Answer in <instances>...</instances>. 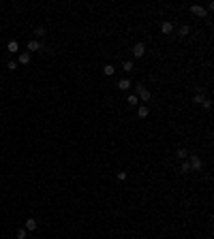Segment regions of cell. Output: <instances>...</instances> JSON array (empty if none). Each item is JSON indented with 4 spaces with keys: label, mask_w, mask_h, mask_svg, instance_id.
Wrapping results in <instances>:
<instances>
[{
    "label": "cell",
    "mask_w": 214,
    "mask_h": 239,
    "mask_svg": "<svg viewBox=\"0 0 214 239\" xmlns=\"http://www.w3.org/2000/svg\"><path fill=\"white\" fill-rule=\"evenodd\" d=\"M201 107L206 109V111H210V109H212V100H210V98H206V100L201 103Z\"/></svg>",
    "instance_id": "ac0fdd59"
},
{
    "label": "cell",
    "mask_w": 214,
    "mask_h": 239,
    "mask_svg": "<svg viewBox=\"0 0 214 239\" xmlns=\"http://www.w3.org/2000/svg\"><path fill=\"white\" fill-rule=\"evenodd\" d=\"M143 88H146V85H143V84H135V92H137V94H139V92H142Z\"/></svg>",
    "instance_id": "cb8c5ba5"
},
{
    "label": "cell",
    "mask_w": 214,
    "mask_h": 239,
    "mask_svg": "<svg viewBox=\"0 0 214 239\" xmlns=\"http://www.w3.org/2000/svg\"><path fill=\"white\" fill-rule=\"evenodd\" d=\"M180 171H182V173H189V171H190L189 160H182V167H180Z\"/></svg>",
    "instance_id": "e0dca14e"
},
{
    "label": "cell",
    "mask_w": 214,
    "mask_h": 239,
    "mask_svg": "<svg viewBox=\"0 0 214 239\" xmlns=\"http://www.w3.org/2000/svg\"><path fill=\"white\" fill-rule=\"evenodd\" d=\"M137 98H139V100H143V103H148V100H150V98H152V92H150V90H146V88H143L142 92H139V94H137Z\"/></svg>",
    "instance_id": "8992f818"
},
{
    "label": "cell",
    "mask_w": 214,
    "mask_h": 239,
    "mask_svg": "<svg viewBox=\"0 0 214 239\" xmlns=\"http://www.w3.org/2000/svg\"><path fill=\"white\" fill-rule=\"evenodd\" d=\"M15 237H17V239H26V237H28V231H26V228H19V231L15 233Z\"/></svg>",
    "instance_id": "2e32d148"
},
{
    "label": "cell",
    "mask_w": 214,
    "mask_h": 239,
    "mask_svg": "<svg viewBox=\"0 0 214 239\" xmlns=\"http://www.w3.org/2000/svg\"><path fill=\"white\" fill-rule=\"evenodd\" d=\"M7 49H9V51H13V53H15V51L19 49V45H17V41H9V45H7Z\"/></svg>",
    "instance_id": "9a60e30c"
},
{
    "label": "cell",
    "mask_w": 214,
    "mask_h": 239,
    "mask_svg": "<svg viewBox=\"0 0 214 239\" xmlns=\"http://www.w3.org/2000/svg\"><path fill=\"white\" fill-rule=\"evenodd\" d=\"M116 177H118L120 181H124V179H126V171H118V175H116Z\"/></svg>",
    "instance_id": "7402d4cb"
},
{
    "label": "cell",
    "mask_w": 214,
    "mask_h": 239,
    "mask_svg": "<svg viewBox=\"0 0 214 239\" xmlns=\"http://www.w3.org/2000/svg\"><path fill=\"white\" fill-rule=\"evenodd\" d=\"M161 32H163V34H171V32H174V24H171V22H163V24H161Z\"/></svg>",
    "instance_id": "5b68a950"
},
{
    "label": "cell",
    "mask_w": 214,
    "mask_h": 239,
    "mask_svg": "<svg viewBox=\"0 0 214 239\" xmlns=\"http://www.w3.org/2000/svg\"><path fill=\"white\" fill-rule=\"evenodd\" d=\"M190 11L195 13V15H197V17H206V15H208V11H206V9H203L201 4H193V7H190Z\"/></svg>",
    "instance_id": "3957f363"
},
{
    "label": "cell",
    "mask_w": 214,
    "mask_h": 239,
    "mask_svg": "<svg viewBox=\"0 0 214 239\" xmlns=\"http://www.w3.org/2000/svg\"><path fill=\"white\" fill-rule=\"evenodd\" d=\"M176 156H178L180 160H186V158H189V152H186V150H184V147H180L178 152H176Z\"/></svg>",
    "instance_id": "4fadbf2b"
},
{
    "label": "cell",
    "mask_w": 214,
    "mask_h": 239,
    "mask_svg": "<svg viewBox=\"0 0 214 239\" xmlns=\"http://www.w3.org/2000/svg\"><path fill=\"white\" fill-rule=\"evenodd\" d=\"M189 165H190V171H201V158L195 154L189 156Z\"/></svg>",
    "instance_id": "6da1fadb"
},
{
    "label": "cell",
    "mask_w": 214,
    "mask_h": 239,
    "mask_svg": "<svg viewBox=\"0 0 214 239\" xmlns=\"http://www.w3.org/2000/svg\"><path fill=\"white\" fill-rule=\"evenodd\" d=\"M203 100H206V96H203V94H195V103H197V105H201Z\"/></svg>",
    "instance_id": "44dd1931"
},
{
    "label": "cell",
    "mask_w": 214,
    "mask_h": 239,
    "mask_svg": "<svg viewBox=\"0 0 214 239\" xmlns=\"http://www.w3.org/2000/svg\"><path fill=\"white\" fill-rule=\"evenodd\" d=\"M189 32H190V28H189V26H182V28L178 30V34H180V36H186Z\"/></svg>",
    "instance_id": "d6986e66"
},
{
    "label": "cell",
    "mask_w": 214,
    "mask_h": 239,
    "mask_svg": "<svg viewBox=\"0 0 214 239\" xmlns=\"http://www.w3.org/2000/svg\"><path fill=\"white\" fill-rule=\"evenodd\" d=\"M30 62V53L24 51V53H19V58H17V64H28Z\"/></svg>",
    "instance_id": "30bf717a"
},
{
    "label": "cell",
    "mask_w": 214,
    "mask_h": 239,
    "mask_svg": "<svg viewBox=\"0 0 214 239\" xmlns=\"http://www.w3.org/2000/svg\"><path fill=\"white\" fill-rule=\"evenodd\" d=\"M35 34L36 36H45V28H43V26H39V28L35 30Z\"/></svg>",
    "instance_id": "ffe728a7"
},
{
    "label": "cell",
    "mask_w": 214,
    "mask_h": 239,
    "mask_svg": "<svg viewBox=\"0 0 214 239\" xmlns=\"http://www.w3.org/2000/svg\"><path fill=\"white\" fill-rule=\"evenodd\" d=\"M126 103H129L131 107H135V105L139 103V98H137V94H129V96H126Z\"/></svg>",
    "instance_id": "8fae6325"
},
{
    "label": "cell",
    "mask_w": 214,
    "mask_h": 239,
    "mask_svg": "<svg viewBox=\"0 0 214 239\" xmlns=\"http://www.w3.org/2000/svg\"><path fill=\"white\" fill-rule=\"evenodd\" d=\"M131 88H133L131 79H120L118 81V90H122V92H126V90H131Z\"/></svg>",
    "instance_id": "277c9868"
},
{
    "label": "cell",
    "mask_w": 214,
    "mask_h": 239,
    "mask_svg": "<svg viewBox=\"0 0 214 239\" xmlns=\"http://www.w3.org/2000/svg\"><path fill=\"white\" fill-rule=\"evenodd\" d=\"M137 115H139V118H148V115H150V107H148V105H139V107H137Z\"/></svg>",
    "instance_id": "52a82bcc"
},
{
    "label": "cell",
    "mask_w": 214,
    "mask_h": 239,
    "mask_svg": "<svg viewBox=\"0 0 214 239\" xmlns=\"http://www.w3.org/2000/svg\"><path fill=\"white\" fill-rule=\"evenodd\" d=\"M36 226H39V222H36L35 218H28V220H26V224H24L26 231H36Z\"/></svg>",
    "instance_id": "ba28073f"
},
{
    "label": "cell",
    "mask_w": 214,
    "mask_h": 239,
    "mask_svg": "<svg viewBox=\"0 0 214 239\" xmlns=\"http://www.w3.org/2000/svg\"><path fill=\"white\" fill-rule=\"evenodd\" d=\"M122 69H124L126 73H131L133 69H135V66H133V62H131V60H124V62H122Z\"/></svg>",
    "instance_id": "5bb4252c"
},
{
    "label": "cell",
    "mask_w": 214,
    "mask_h": 239,
    "mask_svg": "<svg viewBox=\"0 0 214 239\" xmlns=\"http://www.w3.org/2000/svg\"><path fill=\"white\" fill-rule=\"evenodd\" d=\"M41 47H43V45H41L39 41H28V53H30V51H39Z\"/></svg>",
    "instance_id": "9c48e42d"
},
{
    "label": "cell",
    "mask_w": 214,
    "mask_h": 239,
    "mask_svg": "<svg viewBox=\"0 0 214 239\" xmlns=\"http://www.w3.org/2000/svg\"><path fill=\"white\" fill-rule=\"evenodd\" d=\"M103 73H105L107 77H111V75L116 73V69H114V64H105V66H103Z\"/></svg>",
    "instance_id": "7c38bea8"
},
{
    "label": "cell",
    "mask_w": 214,
    "mask_h": 239,
    "mask_svg": "<svg viewBox=\"0 0 214 239\" xmlns=\"http://www.w3.org/2000/svg\"><path fill=\"white\" fill-rule=\"evenodd\" d=\"M146 56V45L143 43H135L133 45V58H143Z\"/></svg>",
    "instance_id": "7a4b0ae2"
},
{
    "label": "cell",
    "mask_w": 214,
    "mask_h": 239,
    "mask_svg": "<svg viewBox=\"0 0 214 239\" xmlns=\"http://www.w3.org/2000/svg\"><path fill=\"white\" fill-rule=\"evenodd\" d=\"M7 69H11V71H15V69H17V62H15V60H11V62L7 64Z\"/></svg>",
    "instance_id": "603a6c76"
}]
</instances>
